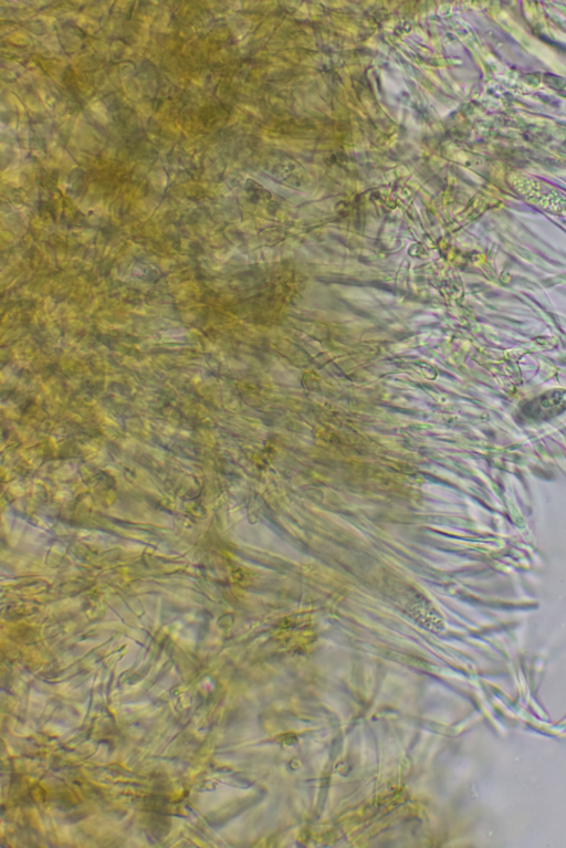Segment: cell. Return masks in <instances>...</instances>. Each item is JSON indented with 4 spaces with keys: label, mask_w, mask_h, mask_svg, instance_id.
<instances>
[{
    "label": "cell",
    "mask_w": 566,
    "mask_h": 848,
    "mask_svg": "<svg viewBox=\"0 0 566 848\" xmlns=\"http://www.w3.org/2000/svg\"><path fill=\"white\" fill-rule=\"evenodd\" d=\"M530 412H527V415L532 418H537V420H542V418H549L555 414H559L560 408L565 410L566 407V397H560L559 393L557 396L548 397L547 399H539L536 402L530 404Z\"/></svg>",
    "instance_id": "6da1fadb"
}]
</instances>
